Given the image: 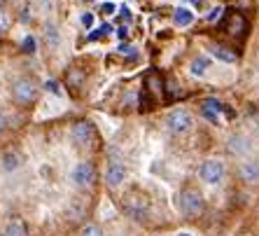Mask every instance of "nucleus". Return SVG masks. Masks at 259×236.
Returning a JSON list of instances; mask_svg holds the SVG:
<instances>
[{"label":"nucleus","mask_w":259,"mask_h":236,"mask_svg":"<svg viewBox=\"0 0 259 236\" xmlns=\"http://www.w3.org/2000/svg\"><path fill=\"white\" fill-rule=\"evenodd\" d=\"M19 164H21V159H19L17 152H5V157H3V166H5V171H17Z\"/></svg>","instance_id":"nucleus-18"},{"label":"nucleus","mask_w":259,"mask_h":236,"mask_svg":"<svg viewBox=\"0 0 259 236\" xmlns=\"http://www.w3.org/2000/svg\"><path fill=\"white\" fill-rule=\"evenodd\" d=\"M124 211H126L128 218L138 220V222L150 220V204H147L143 196H126V199H124Z\"/></svg>","instance_id":"nucleus-7"},{"label":"nucleus","mask_w":259,"mask_h":236,"mask_svg":"<svg viewBox=\"0 0 259 236\" xmlns=\"http://www.w3.org/2000/svg\"><path fill=\"white\" fill-rule=\"evenodd\" d=\"M121 17H124V21H131V12H128L126 7H121Z\"/></svg>","instance_id":"nucleus-27"},{"label":"nucleus","mask_w":259,"mask_h":236,"mask_svg":"<svg viewBox=\"0 0 259 236\" xmlns=\"http://www.w3.org/2000/svg\"><path fill=\"white\" fill-rule=\"evenodd\" d=\"M82 3H94V0H82Z\"/></svg>","instance_id":"nucleus-31"},{"label":"nucleus","mask_w":259,"mask_h":236,"mask_svg":"<svg viewBox=\"0 0 259 236\" xmlns=\"http://www.w3.org/2000/svg\"><path fill=\"white\" fill-rule=\"evenodd\" d=\"M238 176H241V180L247 182V185L259 182V162H252V159L243 162L241 166H238Z\"/></svg>","instance_id":"nucleus-9"},{"label":"nucleus","mask_w":259,"mask_h":236,"mask_svg":"<svg viewBox=\"0 0 259 236\" xmlns=\"http://www.w3.org/2000/svg\"><path fill=\"white\" fill-rule=\"evenodd\" d=\"M79 236H105V234H103V229L98 224H84L82 231H79Z\"/></svg>","instance_id":"nucleus-19"},{"label":"nucleus","mask_w":259,"mask_h":236,"mask_svg":"<svg viewBox=\"0 0 259 236\" xmlns=\"http://www.w3.org/2000/svg\"><path fill=\"white\" fill-rule=\"evenodd\" d=\"M208 66H210V59L208 56H196V59L189 63V70H192V75H196V77H201V75H205V70H208Z\"/></svg>","instance_id":"nucleus-14"},{"label":"nucleus","mask_w":259,"mask_h":236,"mask_svg":"<svg viewBox=\"0 0 259 236\" xmlns=\"http://www.w3.org/2000/svg\"><path fill=\"white\" fill-rule=\"evenodd\" d=\"M45 89H52V91H54V94H61V91H59V85H56L54 80H49L47 85H45Z\"/></svg>","instance_id":"nucleus-23"},{"label":"nucleus","mask_w":259,"mask_h":236,"mask_svg":"<svg viewBox=\"0 0 259 236\" xmlns=\"http://www.w3.org/2000/svg\"><path fill=\"white\" fill-rule=\"evenodd\" d=\"M119 52H121V54H133L136 49H133L131 45H121V47H119Z\"/></svg>","instance_id":"nucleus-26"},{"label":"nucleus","mask_w":259,"mask_h":236,"mask_svg":"<svg viewBox=\"0 0 259 236\" xmlns=\"http://www.w3.org/2000/svg\"><path fill=\"white\" fill-rule=\"evenodd\" d=\"M96 180H98V171H96V164L94 162H77L72 166V171H70L72 187L89 189L96 185Z\"/></svg>","instance_id":"nucleus-3"},{"label":"nucleus","mask_w":259,"mask_h":236,"mask_svg":"<svg viewBox=\"0 0 259 236\" xmlns=\"http://www.w3.org/2000/svg\"><path fill=\"white\" fill-rule=\"evenodd\" d=\"M227 145H229V152L231 154H236V157H243V154H247V152L252 150L250 138H245V136H241V133L231 136V138L227 140Z\"/></svg>","instance_id":"nucleus-11"},{"label":"nucleus","mask_w":259,"mask_h":236,"mask_svg":"<svg viewBox=\"0 0 259 236\" xmlns=\"http://www.w3.org/2000/svg\"><path fill=\"white\" fill-rule=\"evenodd\" d=\"M175 208L185 215V218H199L201 213L205 208V201H203V194L199 189L194 187H185L178 192L175 196Z\"/></svg>","instance_id":"nucleus-1"},{"label":"nucleus","mask_w":259,"mask_h":236,"mask_svg":"<svg viewBox=\"0 0 259 236\" xmlns=\"http://www.w3.org/2000/svg\"><path fill=\"white\" fill-rule=\"evenodd\" d=\"M243 28H245V21H243L241 14H231L229 24H227V30H229L231 35H236V33H241Z\"/></svg>","instance_id":"nucleus-17"},{"label":"nucleus","mask_w":259,"mask_h":236,"mask_svg":"<svg viewBox=\"0 0 259 236\" xmlns=\"http://www.w3.org/2000/svg\"><path fill=\"white\" fill-rule=\"evenodd\" d=\"M126 180V166L121 162H110V166L105 169V185L110 189H117L124 185Z\"/></svg>","instance_id":"nucleus-8"},{"label":"nucleus","mask_w":259,"mask_h":236,"mask_svg":"<svg viewBox=\"0 0 259 236\" xmlns=\"http://www.w3.org/2000/svg\"><path fill=\"white\" fill-rule=\"evenodd\" d=\"M166 127H168L170 133H178V136H180V133H187L189 129L194 127V120L185 108H175V110H170L168 117H166Z\"/></svg>","instance_id":"nucleus-5"},{"label":"nucleus","mask_w":259,"mask_h":236,"mask_svg":"<svg viewBox=\"0 0 259 236\" xmlns=\"http://www.w3.org/2000/svg\"><path fill=\"white\" fill-rule=\"evenodd\" d=\"M3 30H5V28H3V24H0V33H3Z\"/></svg>","instance_id":"nucleus-32"},{"label":"nucleus","mask_w":259,"mask_h":236,"mask_svg":"<svg viewBox=\"0 0 259 236\" xmlns=\"http://www.w3.org/2000/svg\"><path fill=\"white\" fill-rule=\"evenodd\" d=\"M0 236H28V231H26V224L21 218H10L3 227H0Z\"/></svg>","instance_id":"nucleus-10"},{"label":"nucleus","mask_w":259,"mask_h":236,"mask_svg":"<svg viewBox=\"0 0 259 236\" xmlns=\"http://www.w3.org/2000/svg\"><path fill=\"white\" fill-rule=\"evenodd\" d=\"M220 14H222V7H217V10H212L210 17H208V21H215V19H220Z\"/></svg>","instance_id":"nucleus-25"},{"label":"nucleus","mask_w":259,"mask_h":236,"mask_svg":"<svg viewBox=\"0 0 259 236\" xmlns=\"http://www.w3.org/2000/svg\"><path fill=\"white\" fill-rule=\"evenodd\" d=\"M117 35H119V37H126L128 35V28H126V26H121V28L117 30Z\"/></svg>","instance_id":"nucleus-28"},{"label":"nucleus","mask_w":259,"mask_h":236,"mask_svg":"<svg viewBox=\"0 0 259 236\" xmlns=\"http://www.w3.org/2000/svg\"><path fill=\"white\" fill-rule=\"evenodd\" d=\"M212 56L217 61H222V63H236L238 61V54L231 47H227V45H215L212 47Z\"/></svg>","instance_id":"nucleus-12"},{"label":"nucleus","mask_w":259,"mask_h":236,"mask_svg":"<svg viewBox=\"0 0 259 236\" xmlns=\"http://www.w3.org/2000/svg\"><path fill=\"white\" fill-rule=\"evenodd\" d=\"M192 3H194V5H201V0H192Z\"/></svg>","instance_id":"nucleus-30"},{"label":"nucleus","mask_w":259,"mask_h":236,"mask_svg":"<svg viewBox=\"0 0 259 236\" xmlns=\"http://www.w3.org/2000/svg\"><path fill=\"white\" fill-rule=\"evenodd\" d=\"M68 87H72V89H79L82 87V82L87 80V73L84 70H79V68H72V70H68Z\"/></svg>","instance_id":"nucleus-16"},{"label":"nucleus","mask_w":259,"mask_h":236,"mask_svg":"<svg viewBox=\"0 0 259 236\" xmlns=\"http://www.w3.org/2000/svg\"><path fill=\"white\" fill-rule=\"evenodd\" d=\"M70 138H72V143H75L77 147L91 145V143H94V138H96V127H94L89 120L75 122V124H72V129H70Z\"/></svg>","instance_id":"nucleus-4"},{"label":"nucleus","mask_w":259,"mask_h":236,"mask_svg":"<svg viewBox=\"0 0 259 236\" xmlns=\"http://www.w3.org/2000/svg\"><path fill=\"white\" fill-rule=\"evenodd\" d=\"M33 49H35V40L28 35V37L24 40V52H26V54H33Z\"/></svg>","instance_id":"nucleus-21"},{"label":"nucleus","mask_w":259,"mask_h":236,"mask_svg":"<svg viewBox=\"0 0 259 236\" xmlns=\"http://www.w3.org/2000/svg\"><path fill=\"white\" fill-rule=\"evenodd\" d=\"M199 178L205 185H220L224 178V162H220V159H205L199 169Z\"/></svg>","instance_id":"nucleus-6"},{"label":"nucleus","mask_w":259,"mask_h":236,"mask_svg":"<svg viewBox=\"0 0 259 236\" xmlns=\"http://www.w3.org/2000/svg\"><path fill=\"white\" fill-rule=\"evenodd\" d=\"M79 21H82V26H84V28H91V26H94V14H91V12H84Z\"/></svg>","instance_id":"nucleus-20"},{"label":"nucleus","mask_w":259,"mask_h":236,"mask_svg":"<svg viewBox=\"0 0 259 236\" xmlns=\"http://www.w3.org/2000/svg\"><path fill=\"white\" fill-rule=\"evenodd\" d=\"M5 127H7V122H5V117H3V112H0V133L5 131Z\"/></svg>","instance_id":"nucleus-29"},{"label":"nucleus","mask_w":259,"mask_h":236,"mask_svg":"<svg viewBox=\"0 0 259 236\" xmlns=\"http://www.w3.org/2000/svg\"><path fill=\"white\" fill-rule=\"evenodd\" d=\"M173 21H175V26H180V28H185V26H189V24L194 21V14L189 12L187 7H180V10H175Z\"/></svg>","instance_id":"nucleus-15"},{"label":"nucleus","mask_w":259,"mask_h":236,"mask_svg":"<svg viewBox=\"0 0 259 236\" xmlns=\"http://www.w3.org/2000/svg\"><path fill=\"white\" fill-rule=\"evenodd\" d=\"M180 236H189V234H180Z\"/></svg>","instance_id":"nucleus-33"},{"label":"nucleus","mask_w":259,"mask_h":236,"mask_svg":"<svg viewBox=\"0 0 259 236\" xmlns=\"http://www.w3.org/2000/svg\"><path fill=\"white\" fill-rule=\"evenodd\" d=\"M12 98L17 105H33L37 101V94H40V87L33 77H19L12 82Z\"/></svg>","instance_id":"nucleus-2"},{"label":"nucleus","mask_w":259,"mask_h":236,"mask_svg":"<svg viewBox=\"0 0 259 236\" xmlns=\"http://www.w3.org/2000/svg\"><path fill=\"white\" fill-rule=\"evenodd\" d=\"M203 105H208V110H220V108H222V105L217 103V101H212V98H208Z\"/></svg>","instance_id":"nucleus-22"},{"label":"nucleus","mask_w":259,"mask_h":236,"mask_svg":"<svg viewBox=\"0 0 259 236\" xmlns=\"http://www.w3.org/2000/svg\"><path fill=\"white\" fill-rule=\"evenodd\" d=\"M101 12H103V14H110V12H115V5H112V3H105V5L101 7Z\"/></svg>","instance_id":"nucleus-24"},{"label":"nucleus","mask_w":259,"mask_h":236,"mask_svg":"<svg viewBox=\"0 0 259 236\" xmlns=\"http://www.w3.org/2000/svg\"><path fill=\"white\" fill-rule=\"evenodd\" d=\"M45 43H47L49 49H56L61 45V35H59V28L54 24H47L45 26Z\"/></svg>","instance_id":"nucleus-13"}]
</instances>
